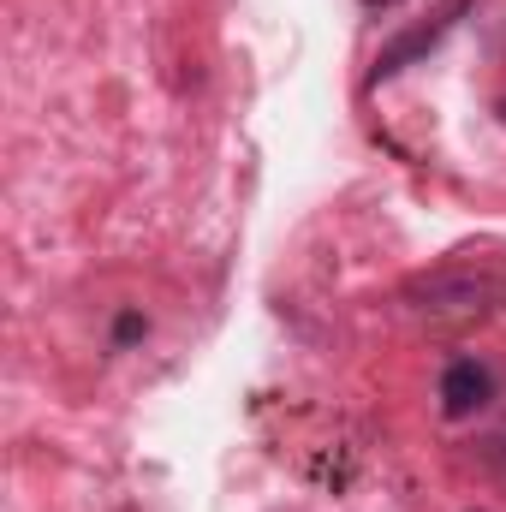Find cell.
Wrapping results in <instances>:
<instances>
[{
  "mask_svg": "<svg viewBox=\"0 0 506 512\" xmlns=\"http://www.w3.org/2000/svg\"><path fill=\"white\" fill-rule=\"evenodd\" d=\"M411 298H429V310H489L495 298H506L501 274H429L411 280Z\"/></svg>",
  "mask_w": 506,
  "mask_h": 512,
  "instance_id": "obj_1",
  "label": "cell"
},
{
  "mask_svg": "<svg viewBox=\"0 0 506 512\" xmlns=\"http://www.w3.org/2000/svg\"><path fill=\"white\" fill-rule=\"evenodd\" d=\"M489 399H495V376H489V364H477V358H453V364L441 370V411H447V417H477Z\"/></svg>",
  "mask_w": 506,
  "mask_h": 512,
  "instance_id": "obj_2",
  "label": "cell"
},
{
  "mask_svg": "<svg viewBox=\"0 0 506 512\" xmlns=\"http://www.w3.org/2000/svg\"><path fill=\"white\" fill-rule=\"evenodd\" d=\"M453 12H459V6H453ZM453 12H447V18H453ZM447 18H435V24H423V30H405L399 42H387V48H381V60H376V78H393V72H405L417 54H429V48L441 42Z\"/></svg>",
  "mask_w": 506,
  "mask_h": 512,
  "instance_id": "obj_3",
  "label": "cell"
},
{
  "mask_svg": "<svg viewBox=\"0 0 506 512\" xmlns=\"http://www.w3.org/2000/svg\"><path fill=\"white\" fill-rule=\"evenodd\" d=\"M149 334V322H143V310H120V322H114V346H137Z\"/></svg>",
  "mask_w": 506,
  "mask_h": 512,
  "instance_id": "obj_4",
  "label": "cell"
},
{
  "mask_svg": "<svg viewBox=\"0 0 506 512\" xmlns=\"http://www.w3.org/2000/svg\"><path fill=\"white\" fill-rule=\"evenodd\" d=\"M501 120H506V102H501Z\"/></svg>",
  "mask_w": 506,
  "mask_h": 512,
  "instance_id": "obj_5",
  "label": "cell"
}]
</instances>
